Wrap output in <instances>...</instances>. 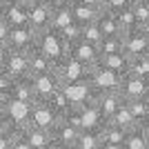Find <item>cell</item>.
<instances>
[{"label": "cell", "mask_w": 149, "mask_h": 149, "mask_svg": "<svg viewBox=\"0 0 149 149\" xmlns=\"http://www.w3.org/2000/svg\"><path fill=\"white\" fill-rule=\"evenodd\" d=\"M125 105L129 109L131 118L136 125L149 123V98H136V100H125Z\"/></svg>", "instance_id": "obj_23"}, {"label": "cell", "mask_w": 149, "mask_h": 149, "mask_svg": "<svg viewBox=\"0 0 149 149\" xmlns=\"http://www.w3.org/2000/svg\"><path fill=\"white\" fill-rule=\"evenodd\" d=\"M5 111H7V98H0V118H5Z\"/></svg>", "instance_id": "obj_44"}, {"label": "cell", "mask_w": 149, "mask_h": 149, "mask_svg": "<svg viewBox=\"0 0 149 149\" xmlns=\"http://www.w3.org/2000/svg\"><path fill=\"white\" fill-rule=\"evenodd\" d=\"M118 93L123 100H136V98H149V78H136V76L123 74L118 85Z\"/></svg>", "instance_id": "obj_3"}, {"label": "cell", "mask_w": 149, "mask_h": 149, "mask_svg": "<svg viewBox=\"0 0 149 149\" xmlns=\"http://www.w3.org/2000/svg\"><path fill=\"white\" fill-rule=\"evenodd\" d=\"M89 100L93 102L96 111L100 113V118H102V123H105V120L118 109V105L123 102V96H120L118 91H98V93H91Z\"/></svg>", "instance_id": "obj_7"}, {"label": "cell", "mask_w": 149, "mask_h": 149, "mask_svg": "<svg viewBox=\"0 0 149 149\" xmlns=\"http://www.w3.org/2000/svg\"><path fill=\"white\" fill-rule=\"evenodd\" d=\"M33 47H36L38 51H42L51 62L62 60V58L69 54V47L65 45L60 33H58L56 29H49V27L36 33V45H33Z\"/></svg>", "instance_id": "obj_1"}, {"label": "cell", "mask_w": 149, "mask_h": 149, "mask_svg": "<svg viewBox=\"0 0 149 149\" xmlns=\"http://www.w3.org/2000/svg\"><path fill=\"white\" fill-rule=\"evenodd\" d=\"M69 56L74 60H78L80 65H85V67H93L100 54H98V47H93V45L85 42V40H78L76 45L69 47Z\"/></svg>", "instance_id": "obj_14"}, {"label": "cell", "mask_w": 149, "mask_h": 149, "mask_svg": "<svg viewBox=\"0 0 149 149\" xmlns=\"http://www.w3.org/2000/svg\"><path fill=\"white\" fill-rule=\"evenodd\" d=\"M69 7H71V5H69ZM69 7H54V9H51L49 29H56V31H60L65 25L74 22V18H71V9H69Z\"/></svg>", "instance_id": "obj_28"}, {"label": "cell", "mask_w": 149, "mask_h": 149, "mask_svg": "<svg viewBox=\"0 0 149 149\" xmlns=\"http://www.w3.org/2000/svg\"><path fill=\"white\" fill-rule=\"evenodd\" d=\"M123 51V38L120 36H109L98 42V54H120Z\"/></svg>", "instance_id": "obj_31"}, {"label": "cell", "mask_w": 149, "mask_h": 149, "mask_svg": "<svg viewBox=\"0 0 149 149\" xmlns=\"http://www.w3.org/2000/svg\"><path fill=\"white\" fill-rule=\"evenodd\" d=\"M131 2H134V0H102V5H100V7H102L105 11H109V13L116 16V13H120L123 9H129Z\"/></svg>", "instance_id": "obj_34"}, {"label": "cell", "mask_w": 149, "mask_h": 149, "mask_svg": "<svg viewBox=\"0 0 149 149\" xmlns=\"http://www.w3.org/2000/svg\"><path fill=\"white\" fill-rule=\"evenodd\" d=\"M42 102L49 107L51 111H56L60 118L69 111V107H71V100H69V96H67V91H65V87L56 89V91L49 93L47 98H42Z\"/></svg>", "instance_id": "obj_21"}, {"label": "cell", "mask_w": 149, "mask_h": 149, "mask_svg": "<svg viewBox=\"0 0 149 149\" xmlns=\"http://www.w3.org/2000/svg\"><path fill=\"white\" fill-rule=\"evenodd\" d=\"M7 98L9 100H18V102H29L31 105V102L36 100V96H33V89H31L29 76H25V78H13Z\"/></svg>", "instance_id": "obj_17"}, {"label": "cell", "mask_w": 149, "mask_h": 149, "mask_svg": "<svg viewBox=\"0 0 149 149\" xmlns=\"http://www.w3.org/2000/svg\"><path fill=\"white\" fill-rule=\"evenodd\" d=\"M20 2H25L27 7H31V5H38V2H45V0H20Z\"/></svg>", "instance_id": "obj_45"}, {"label": "cell", "mask_w": 149, "mask_h": 149, "mask_svg": "<svg viewBox=\"0 0 149 149\" xmlns=\"http://www.w3.org/2000/svg\"><path fill=\"white\" fill-rule=\"evenodd\" d=\"M123 147L125 149H149V123L136 125L134 129L127 131Z\"/></svg>", "instance_id": "obj_15"}, {"label": "cell", "mask_w": 149, "mask_h": 149, "mask_svg": "<svg viewBox=\"0 0 149 149\" xmlns=\"http://www.w3.org/2000/svg\"><path fill=\"white\" fill-rule=\"evenodd\" d=\"M11 76L7 74L5 69L0 67V98H7V93H9V87H11Z\"/></svg>", "instance_id": "obj_35"}, {"label": "cell", "mask_w": 149, "mask_h": 149, "mask_svg": "<svg viewBox=\"0 0 149 149\" xmlns=\"http://www.w3.org/2000/svg\"><path fill=\"white\" fill-rule=\"evenodd\" d=\"M54 74H56V78L60 80L62 87H67V85H71V82L85 80L87 67H85V65H80L78 60H74V58L67 54L62 60L54 62Z\"/></svg>", "instance_id": "obj_2"}, {"label": "cell", "mask_w": 149, "mask_h": 149, "mask_svg": "<svg viewBox=\"0 0 149 149\" xmlns=\"http://www.w3.org/2000/svg\"><path fill=\"white\" fill-rule=\"evenodd\" d=\"M51 9H54V7L49 5V0L38 2V5H31L29 13H27V27H31L36 33L47 29V27H49V20H51Z\"/></svg>", "instance_id": "obj_9"}, {"label": "cell", "mask_w": 149, "mask_h": 149, "mask_svg": "<svg viewBox=\"0 0 149 149\" xmlns=\"http://www.w3.org/2000/svg\"><path fill=\"white\" fill-rule=\"evenodd\" d=\"M98 149H125L123 145H113V143H100Z\"/></svg>", "instance_id": "obj_41"}, {"label": "cell", "mask_w": 149, "mask_h": 149, "mask_svg": "<svg viewBox=\"0 0 149 149\" xmlns=\"http://www.w3.org/2000/svg\"><path fill=\"white\" fill-rule=\"evenodd\" d=\"M2 69L11 78H25L29 74V67H27V51H7V58L2 62Z\"/></svg>", "instance_id": "obj_12"}, {"label": "cell", "mask_w": 149, "mask_h": 149, "mask_svg": "<svg viewBox=\"0 0 149 149\" xmlns=\"http://www.w3.org/2000/svg\"><path fill=\"white\" fill-rule=\"evenodd\" d=\"M58 33H60V38L65 40V45L71 47V45H76L82 38V27L78 25V22H69V25H65Z\"/></svg>", "instance_id": "obj_30"}, {"label": "cell", "mask_w": 149, "mask_h": 149, "mask_svg": "<svg viewBox=\"0 0 149 149\" xmlns=\"http://www.w3.org/2000/svg\"><path fill=\"white\" fill-rule=\"evenodd\" d=\"M27 67H29V74L27 76H40V74L54 71V62L45 56L42 51H38L36 47H31V49L27 51Z\"/></svg>", "instance_id": "obj_16"}, {"label": "cell", "mask_w": 149, "mask_h": 149, "mask_svg": "<svg viewBox=\"0 0 149 149\" xmlns=\"http://www.w3.org/2000/svg\"><path fill=\"white\" fill-rule=\"evenodd\" d=\"M125 134L127 131L120 129V127H113V125H102L98 129V136H100V143H113V145H123L125 140Z\"/></svg>", "instance_id": "obj_29"}, {"label": "cell", "mask_w": 149, "mask_h": 149, "mask_svg": "<svg viewBox=\"0 0 149 149\" xmlns=\"http://www.w3.org/2000/svg\"><path fill=\"white\" fill-rule=\"evenodd\" d=\"M96 25H98L100 33H102V38H109V36H120V27H118V20H116V16L109 11H100L98 20H96Z\"/></svg>", "instance_id": "obj_25"}, {"label": "cell", "mask_w": 149, "mask_h": 149, "mask_svg": "<svg viewBox=\"0 0 149 149\" xmlns=\"http://www.w3.org/2000/svg\"><path fill=\"white\" fill-rule=\"evenodd\" d=\"M7 51H9V47H7V45H0V67H2V62H5V58H7Z\"/></svg>", "instance_id": "obj_42"}, {"label": "cell", "mask_w": 149, "mask_h": 149, "mask_svg": "<svg viewBox=\"0 0 149 149\" xmlns=\"http://www.w3.org/2000/svg\"><path fill=\"white\" fill-rule=\"evenodd\" d=\"M98 147H100L98 129H85L78 134V138H76L71 149H98Z\"/></svg>", "instance_id": "obj_27"}, {"label": "cell", "mask_w": 149, "mask_h": 149, "mask_svg": "<svg viewBox=\"0 0 149 149\" xmlns=\"http://www.w3.org/2000/svg\"><path fill=\"white\" fill-rule=\"evenodd\" d=\"M74 2H82V5H93V7H100L102 0H74Z\"/></svg>", "instance_id": "obj_43"}, {"label": "cell", "mask_w": 149, "mask_h": 149, "mask_svg": "<svg viewBox=\"0 0 149 149\" xmlns=\"http://www.w3.org/2000/svg\"><path fill=\"white\" fill-rule=\"evenodd\" d=\"M2 2H7V0H0V5H2Z\"/></svg>", "instance_id": "obj_48"}, {"label": "cell", "mask_w": 149, "mask_h": 149, "mask_svg": "<svg viewBox=\"0 0 149 149\" xmlns=\"http://www.w3.org/2000/svg\"><path fill=\"white\" fill-rule=\"evenodd\" d=\"M123 54L125 56H140L149 54V29H134L123 33Z\"/></svg>", "instance_id": "obj_4"}, {"label": "cell", "mask_w": 149, "mask_h": 149, "mask_svg": "<svg viewBox=\"0 0 149 149\" xmlns=\"http://www.w3.org/2000/svg\"><path fill=\"white\" fill-rule=\"evenodd\" d=\"M58 120H60V116H58L56 111H51L42 100H33V102H31L29 123H27V125H33V127H40V129L51 131V127H54Z\"/></svg>", "instance_id": "obj_5"}, {"label": "cell", "mask_w": 149, "mask_h": 149, "mask_svg": "<svg viewBox=\"0 0 149 149\" xmlns=\"http://www.w3.org/2000/svg\"><path fill=\"white\" fill-rule=\"evenodd\" d=\"M29 82H31V89H33L36 100L47 98L49 93H54L56 89L62 87L60 80L56 78V74H54V71H49V74H40V76H29Z\"/></svg>", "instance_id": "obj_10"}, {"label": "cell", "mask_w": 149, "mask_h": 149, "mask_svg": "<svg viewBox=\"0 0 149 149\" xmlns=\"http://www.w3.org/2000/svg\"><path fill=\"white\" fill-rule=\"evenodd\" d=\"M33 149H58V145L51 143V145H42V147H33Z\"/></svg>", "instance_id": "obj_46"}, {"label": "cell", "mask_w": 149, "mask_h": 149, "mask_svg": "<svg viewBox=\"0 0 149 149\" xmlns=\"http://www.w3.org/2000/svg\"><path fill=\"white\" fill-rule=\"evenodd\" d=\"M7 47L13 51H29L33 45H36V31L31 27H13L9 29V36H7Z\"/></svg>", "instance_id": "obj_8"}, {"label": "cell", "mask_w": 149, "mask_h": 149, "mask_svg": "<svg viewBox=\"0 0 149 149\" xmlns=\"http://www.w3.org/2000/svg\"><path fill=\"white\" fill-rule=\"evenodd\" d=\"M78 134H80V129L67 123L65 118H60L51 127V138H54V145H58V147H74Z\"/></svg>", "instance_id": "obj_11"}, {"label": "cell", "mask_w": 149, "mask_h": 149, "mask_svg": "<svg viewBox=\"0 0 149 149\" xmlns=\"http://www.w3.org/2000/svg\"><path fill=\"white\" fill-rule=\"evenodd\" d=\"M116 20H118V27H120V36H123V33H127V31L138 29L136 18H134L131 9H123L120 13H116Z\"/></svg>", "instance_id": "obj_32"}, {"label": "cell", "mask_w": 149, "mask_h": 149, "mask_svg": "<svg viewBox=\"0 0 149 149\" xmlns=\"http://www.w3.org/2000/svg\"><path fill=\"white\" fill-rule=\"evenodd\" d=\"M29 109H31L29 102H18V100H9V98H7L5 118L9 120L16 129H22V127L29 123Z\"/></svg>", "instance_id": "obj_13"}, {"label": "cell", "mask_w": 149, "mask_h": 149, "mask_svg": "<svg viewBox=\"0 0 149 149\" xmlns=\"http://www.w3.org/2000/svg\"><path fill=\"white\" fill-rule=\"evenodd\" d=\"M129 9L136 18L138 29H149V0H134Z\"/></svg>", "instance_id": "obj_26"}, {"label": "cell", "mask_w": 149, "mask_h": 149, "mask_svg": "<svg viewBox=\"0 0 149 149\" xmlns=\"http://www.w3.org/2000/svg\"><path fill=\"white\" fill-rule=\"evenodd\" d=\"M80 40H85V42L93 45V47H98V42L102 40V33H100L98 25L96 22H91V25H85L82 27V38Z\"/></svg>", "instance_id": "obj_33"}, {"label": "cell", "mask_w": 149, "mask_h": 149, "mask_svg": "<svg viewBox=\"0 0 149 149\" xmlns=\"http://www.w3.org/2000/svg\"><path fill=\"white\" fill-rule=\"evenodd\" d=\"M13 131H16V127H13L9 120H7V118H0V138H2V136H11Z\"/></svg>", "instance_id": "obj_37"}, {"label": "cell", "mask_w": 149, "mask_h": 149, "mask_svg": "<svg viewBox=\"0 0 149 149\" xmlns=\"http://www.w3.org/2000/svg\"><path fill=\"white\" fill-rule=\"evenodd\" d=\"M22 138L27 140L31 149L33 147H42V145H51L54 143V138H51V131L47 129H40V127H33V125H25L22 129H20Z\"/></svg>", "instance_id": "obj_19"}, {"label": "cell", "mask_w": 149, "mask_h": 149, "mask_svg": "<svg viewBox=\"0 0 149 149\" xmlns=\"http://www.w3.org/2000/svg\"><path fill=\"white\" fill-rule=\"evenodd\" d=\"M13 136V134H11ZM11 136H2L0 138V149H9L11 147Z\"/></svg>", "instance_id": "obj_40"}, {"label": "cell", "mask_w": 149, "mask_h": 149, "mask_svg": "<svg viewBox=\"0 0 149 149\" xmlns=\"http://www.w3.org/2000/svg\"><path fill=\"white\" fill-rule=\"evenodd\" d=\"M127 60H129V58L125 56L123 51H120V54H100L93 67L109 69V71H116V74L123 76V74H125V69H127Z\"/></svg>", "instance_id": "obj_20"}, {"label": "cell", "mask_w": 149, "mask_h": 149, "mask_svg": "<svg viewBox=\"0 0 149 149\" xmlns=\"http://www.w3.org/2000/svg\"><path fill=\"white\" fill-rule=\"evenodd\" d=\"M58 149H71V147H58Z\"/></svg>", "instance_id": "obj_47"}, {"label": "cell", "mask_w": 149, "mask_h": 149, "mask_svg": "<svg viewBox=\"0 0 149 149\" xmlns=\"http://www.w3.org/2000/svg\"><path fill=\"white\" fill-rule=\"evenodd\" d=\"M127 76H136V78H149V54H140V56H127Z\"/></svg>", "instance_id": "obj_22"}, {"label": "cell", "mask_w": 149, "mask_h": 149, "mask_svg": "<svg viewBox=\"0 0 149 149\" xmlns=\"http://www.w3.org/2000/svg\"><path fill=\"white\" fill-rule=\"evenodd\" d=\"M9 149H31L29 145H27V140L22 138V134H20V129L13 131V136H11V147Z\"/></svg>", "instance_id": "obj_36"}, {"label": "cell", "mask_w": 149, "mask_h": 149, "mask_svg": "<svg viewBox=\"0 0 149 149\" xmlns=\"http://www.w3.org/2000/svg\"><path fill=\"white\" fill-rule=\"evenodd\" d=\"M9 29H11V27L7 25L5 20L0 18V45H5L7 42V36H9Z\"/></svg>", "instance_id": "obj_38"}, {"label": "cell", "mask_w": 149, "mask_h": 149, "mask_svg": "<svg viewBox=\"0 0 149 149\" xmlns=\"http://www.w3.org/2000/svg\"><path fill=\"white\" fill-rule=\"evenodd\" d=\"M71 2H74V0H49L51 7H69Z\"/></svg>", "instance_id": "obj_39"}, {"label": "cell", "mask_w": 149, "mask_h": 149, "mask_svg": "<svg viewBox=\"0 0 149 149\" xmlns=\"http://www.w3.org/2000/svg\"><path fill=\"white\" fill-rule=\"evenodd\" d=\"M105 123L107 125H113V127H120V129H125V131H129V129L136 127V123H134V118H131L129 109H127V105H125V100L120 102L118 109H116V111H113Z\"/></svg>", "instance_id": "obj_24"}, {"label": "cell", "mask_w": 149, "mask_h": 149, "mask_svg": "<svg viewBox=\"0 0 149 149\" xmlns=\"http://www.w3.org/2000/svg\"><path fill=\"white\" fill-rule=\"evenodd\" d=\"M27 13H29V7L25 2H20V0H7V2L0 5V18L11 29L27 25Z\"/></svg>", "instance_id": "obj_6"}, {"label": "cell", "mask_w": 149, "mask_h": 149, "mask_svg": "<svg viewBox=\"0 0 149 149\" xmlns=\"http://www.w3.org/2000/svg\"><path fill=\"white\" fill-rule=\"evenodd\" d=\"M71 18H74V22H78L80 27L85 25H91V22H96L100 16V11H102V7H93V5H82V2H71Z\"/></svg>", "instance_id": "obj_18"}]
</instances>
